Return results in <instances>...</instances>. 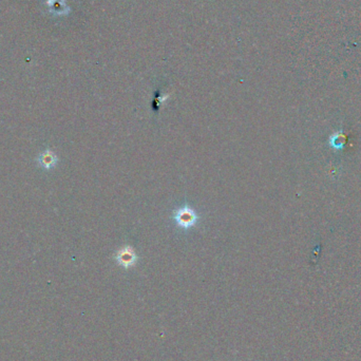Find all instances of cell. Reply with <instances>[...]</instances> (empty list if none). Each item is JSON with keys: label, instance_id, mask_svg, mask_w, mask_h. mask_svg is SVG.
Wrapping results in <instances>:
<instances>
[{"label": "cell", "instance_id": "cell-1", "mask_svg": "<svg viewBox=\"0 0 361 361\" xmlns=\"http://www.w3.org/2000/svg\"><path fill=\"white\" fill-rule=\"evenodd\" d=\"M199 217L196 212L189 206L179 208L175 213V220L177 224L184 229H188L195 225Z\"/></svg>", "mask_w": 361, "mask_h": 361}, {"label": "cell", "instance_id": "cell-2", "mask_svg": "<svg viewBox=\"0 0 361 361\" xmlns=\"http://www.w3.org/2000/svg\"><path fill=\"white\" fill-rule=\"evenodd\" d=\"M116 259L120 266L125 267V268H129L136 263L137 256L132 247H130V246H126V247L120 248L117 252Z\"/></svg>", "mask_w": 361, "mask_h": 361}, {"label": "cell", "instance_id": "cell-3", "mask_svg": "<svg viewBox=\"0 0 361 361\" xmlns=\"http://www.w3.org/2000/svg\"><path fill=\"white\" fill-rule=\"evenodd\" d=\"M57 161H59V159H57L56 154L52 150L49 149L40 154L37 159V163L39 164V166L48 170L54 168L56 166Z\"/></svg>", "mask_w": 361, "mask_h": 361}, {"label": "cell", "instance_id": "cell-4", "mask_svg": "<svg viewBox=\"0 0 361 361\" xmlns=\"http://www.w3.org/2000/svg\"><path fill=\"white\" fill-rule=\"evenodd\" d=\"M330 145L336 150H340L343 148L344 144H346V135L343 134L342 131H338V132H335L329 141Z\"/></svg>", "mask_w": 361, "mask_h": 361}]
</instances>
